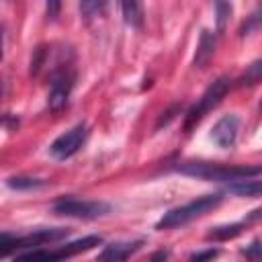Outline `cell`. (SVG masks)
<instances>
[{
  "mask_svg": "<svg viewBox=\"0 0 262 262\" xmlns=\"http://www.w3.org/2000/svg\"><path fill=\"white\" fill-rule=\"evenodd\" d=\"M215 10H217V29L223 31V29H225V23H227V18H229V14H231V4H227V2H217V4H215Z\"/></svg>",
  "mask_w": 262,
  "mask_h": 262,
  "instance_id": "obj_17",
  "label": "cell"
},
{
  "mask_svg": "<svg viewBox=\"0 0 262 262\" xmlns=\"http://www.w3.org/2000/svg\"><path fill=\"white\" fill-rule=\"evenodd\" d=\"M74 82H76V74L68 68H61L59 72L53 74V80H51V88H49V96H47V104L51 111H61L72 94V88H74Z\"/></svg>",
  "mask_w": 262,
  "mask_h": 262,
  "instance_id": "obj_7",
  "label": "cell"
},
{
  "mask_svg": "<svg viewBox=\"0 0 262 262\" xmlns=\"http://www.w3.org/2000/svg\"><path fill=\"white\" fill-rule=\"evenodd\" d=\"M143 242H113L102 248L96 262H125L131 254H135L141 248Z\"/></svg>",
  "mask_w": 262,
  "mask_h": 262,
  "instance_id": "obj_9",
  "label": "cell"
},
{
  "mask_svg": "<svg viewBox=\"0 0 262 262\" xmlns=\"http://www.w3.org/2000/svg\"><path fill=\"white\" fill-rule=\"evenodd\" d=\"M102 239L100 235H86L82 239H76L72 244H66L57 250H35V252H27L14 258V262H66L68 258L88 252L94 246H98Z\"/></svg>",
  "mask_w": 262,
  "mask_h": 262,
  "instance_id": "obj_3",
  "label": "cell"
},
{
  "mask_svg": "<svg viewBox=\"0 0 262 262\" xmlns=\"http://www.w3.org/2000/svg\"><path fill=\"white\" fill-rule=\"evenodd\" d=\"M6 184L14 190H33V188H41L45 186V180L41 178H31V176H12L6 180Z\"/></svg>",
  "mask_w": 262,
  "mask_h": 262,
  "instance_id": "obj_13",
  "label": "cell"
},
{
  "mask_svg": "<svg viewBox=\"0 0 262 262\" xmlns=\"http://www.w3.org/2000/svg\"><path fill=\"white\" fill-rule=\"evenodd\" d=\"M178 111H180V104H174L170 111L162 113V117H160V121H158V127H162V125H166L170 119H174V113H178Z\"/></svg>",
  "mask_w": 262,
  "mask_h": 262,
  "instance_id": "obj_22",
  "label": "cell"
},
{
  "mask_svg": "<svg viewBox=\"0 0 262 262\" xmlns=\"http://www.w3.org/2000/svg\"><path fill=\"white\" fill-rule=\"evenodd\" d=\"M215 45H217L215 35L211 31H203L201 41H199V49H196V55H194V68H205L211 61V57L215 53Z\"/></svg>",
  "mask_w": 262,
  "mask_h": 262,
  "instance_id": "obj_10",
  "label": "cell"
},
{
  "mask_svg": "<svg viewBox=\"0 0 262 262\" xmlns=\"http://www.w3.org/2000/svg\"><path fill=\"white\" fill-rule=\"evenodd\" d=\"M260 190H262V184L258 178H239V180H233L229 182V192H235L239 196H252V199H258L260 196Z\"/></svg>",
  "mask_w": 262,
  "mask_h": 262,
  "instance_id": "obj_11",
  "label": "cell"
},
{
  "mask_svg": "<svg viewBox=\"0 0 262 262\" xmlns=\"http://www.w3.org/2000/svg\"><path fill=\"white\" fill-rule=\"evenodd\" d=\"M2 43H4V35H2V31H0V57H2Z\"/></svg>",
  "mask_w": 262,
  "mask_h": 262,
  "instance_id": "obj_26",
  "label": "cell"
},
{
  "mask_svg": "<svg viewBox=\"0 0 262 262\" xmlns=\"http://www.w3.org/2000/svg\"><path fill=\"white\" fill-rule=\"evenodd\" d=\"M18 250V235L12 233H0V258Z\"/></svg>",
  "mask_w": 262,
  "mask_h": 262,
  "instance_id": "obj_15",
  "label": "cell"
},
{
  "mask_svg": "<svg viewBox=\"0 0 262 262\" xmlns=\"http://www.w3.org/2000/svg\"><path fill=\"white\" fill-rule=\"evenodd\" d=\"M180 174L203 178V180H239V178H258L260 166H219L207 162H188L176 168Z\"/></svg>",
  "mask_w": 262,
  "mask_h": 262,
  "instance_id": "obj_1",
  "label": "cell"
},
{
  "mask_svg": "<svg viewBox=\"0 0 262 262\" xmlns=\"http://www.w3.org/2000/svg\"><path fill=\"white\" fill-rule=\"evenodd\" d=\"M168 260V252H156L151 256V262H166Z\"/></svg>",
  "mask_w": 262,
  "mask_h": 262,
  "instance_id": "obj_25",
  "label": "cell"
},
{
  "mask_svg": "<svg viewBox=\"0 0 262 262\" xmlns=\"http://www.w3.org/2000/svg\"><path fill=\"white\" fill-rule=\"evenodd\" d=\"M121 10H123L125 23H129L131 27H141L143 25V6L137 0H125L121 4Z\"/></svg>",
  "mask_w": 262,
  "mask_h": 262,
  "instance_id": "obj_12",
  "label": "cell"
},
{
  "mask_svg": "<svg viewBox=\"0 0 262 262\" xmlns=\"http://www.w3.org/2000/svg\"><path fill=\"white\" fill-rule=\"evenodd\" d=\"M45 57H47V47H37L35 57L31 59V74H33V76L39 74V70H41L43 63H45Z\"/></svg>",
  "mask_w": 262,
  "mask_h": 262,
  "instance_id": "obj_18",
  "label": "cell"
},
{
  "mask_svg": "<svg viewBox=\"0 0 262 262\" xmlns=\"http://www.w3.org/2000/svg\"><path fill=\"white\" fill-rule=\"evenodd\" d=\"M221 194H207V196H201L196 201H190L182 207H176V209H170L158 223H156V229H172V227H180L205 213H209L211 209H215L219 203H221Z\"/></svg>",
  "mask_w": 262,
  "mask_h": 262,
  "instance_id": "obj_2",
  "label": "cell"
},
{
  "mask_svg": "<svg viewBox=\"0 0 262 262\" xmlns=\"http://www.w3.org/2000/svg\"><path fill=\"white\" fill-rule=\"evenodd\" d=\"M227 90H229V80L227 78H219V80H215L205 92H203V96L199 98V102L188 111V115H186V121H184V129L188 131V129H192L209 111H213L219 102H221V98L227 94Z\"/></svg>",
  "mask_w": 262,
  "mask_h": 262,
  "instance_id": "obj_4",
  "label": "cell"
},
{
  "mask_svg": "<svg viewBox=\"0 0 262 262\" xmlns=\"http://www.w3.org/2000/svg\"><path fill=\"white\" fill-rule=\"evenodd\" d=\"M57 12H59V2H55V0L47 2V16H49V18H55Z\"/></svg>",
  "mask_w": 262,
  "mask_h": 262,
  "instance_id": "obj_24",
  "label": "cell"
},
{
  "mask_svg": "<svg viewBox=\"0 0 262 262\" xmlns=\"http://www.w3.org/2000/svg\"><path fill=\"white\" fill-rule=\"evenodd\" d=\"M217 250H205V252H196L188 258V262H213V258H217Z\"/></svg>",
  "mask_w": 262,
  "mask_h": 262,
  "instance_id": "obj_20",
  "label": "cell"
},
{
  "mask_svg": "<svg viewBox=\"0 0 262 262\" xmlns=\"http://www.w3.org/2000/svg\"><path fill=\"white\" fill-rule=\"evenodd\" d=\"M260 250H262V246H260V242L256 239V242H252V246H250V248H246V250H244V254H246L252 262H260V260H262Z\"/></svg>",
  "mask_w": 262,
  "mask_h": 262,
  "instance_id": "obj_21",
  "label": "cell"
},
{
  "mask_svg": "<svg viewBox=\"0 0 262 262\" xmlns=\"http://www.w3.org/2000/svg\"><path fill=\"white\" fill-rule=\"evenodd\" d=\"M242 233V225L239 223H233V225H223V227H215L211 233H209V239H217V242H225V239H231L235 235Z\"/></svg>",
  "mask_w": 262,
  "mask_h": 262,
  "instance_id": "obj_14",
  "label": "cell"
},
{
  "mask_svg": "<svg viewBox=\"0 0 262 262\" xmlns=\"http://www.w3.org/2000/svg\"><path fill=\"white\" fill-rule=\"evenodd\" d=\"M0 94H2V84H0Z\"/></svg>",
  "mask_w": 262,
  "mask_h": 262,
  "instance_id": "obj_27",
  "label": "cell"
},
{
  "mask_svg": "<svg viewBox=\"0 0 262 262\" xmlns=\"http://www.w3.org/2000/svg\"><path fill=\"white\" fill-rule=\"evenodd\" d=\"M258 20H260L258 12H256V14H252V18L248 20V25H244V27H242V35H250V33H252V29H256V27H258Z\"/></svg>",
  "mask_w": 262,
  "mask_h": 262,
  "instance_id": "obj_23",
  "label": "cell"
},
{
  "mask_svg": "<svg viewBox=\"0 0 262 262\" xmlns=\"http://www.w3.org/2000/svg\"><path fill=\"white\" fill-rule=\"evenodd\" d=\"M86 137H88V127H86L84 123H80V125L72 127L70 131H66L63 135H59V137L51 143L49 154H51L55 160L72 158V156H74V154L84 145Z\"/></svg>",
  "mask_w": 262,
  "mask_h": 262,
  "instance_id": "obj_6",
  "label": "cell"
},
{
  "mask_svg": "<svg viewBox=\"0 0 262 262\" xmlns=\"http://www.w3.org/2000/svg\"><path fill=\"white\" fill-rule=\"evenodd\" d=\"M104 6H106L104 2H88V0H86V2L80 4V10H82V14H84L86 18H92V16H96Z\"/></svg>",
  "mask_w": 262,
  "mask_h": 262,
  "instance_id": "obj_19",
  "label": "cell"
},
{
  "mask_svg": "<svg viewBox=\"0 0 262 262\" xmlns=\"http://www.w3.org/2000/svg\"><path fill=\"white\" fill-rule=\"evenodd\" d=\"M55 215L76 217V219H96L111 213V205L104 201H80V199H61L53 205Z\"/></svg>",
  "mask_w": 262,
  "mask_h": 262,
  "instance_id": "obj_5",
  "label": "cell"
},
{
  "mask_svg": "<svg viewBox=\"0 0 262 262\" xmlns=\"http://www.w3.org/2000/svg\"><path fill=\"white\" fill-rule=\"evenodd\" d=\"M237 131H239V119H237L235 115H225V117H221V119L215 123L211 137H213V141H215L219 147L227 149V147H231V145L235 143Z\"/></svg>",
  "mask_w": 262,
  "mask_h": 262,
  "instance_id": "obj_8",
  "label": "cell"
},
{
  "mask_svg": "<svg viewBox=\"0 0 262 262\" xmlns=\"http://www.w3.org/2000/svg\"><path fill=\"white\" fill-rule=\"evenodd\" d=\"M260 72H262V63L260 61H254L248 68V72L239 78V84L244 86V84H256V82H260Z\"/></svg>",
  "mask_w": 262,
  "mask_h": 262,
  "instance_id": "obj_16",
  "label": "cell"
}]
</instances>
